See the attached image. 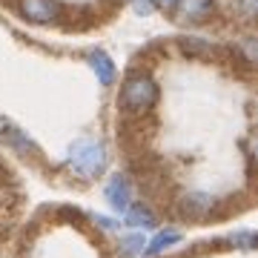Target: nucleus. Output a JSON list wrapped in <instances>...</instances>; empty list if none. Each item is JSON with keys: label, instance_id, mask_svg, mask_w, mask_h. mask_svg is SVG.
I'll return each instance as SVG.
<instances>
[{"label": "nucleus", "instance_id": "nucleus-15", "mask_svg": "<svg viewBox=\"0 0 258 258\" xmlns=\"http://www.w3.org/2000/svg\"><path fill=\"white\" fill-rule=\"evenodd\" d=\"M235 6H238V12L241 15H247V18H252V15H255V0H235Z\"/></svg>", "mask_w": 258, "mask_h": 258}, {"label": "nucleus", "instance_id": "nucleus-18", "mask_svg": "<svg viewBox=\"0 0 258 258\" xmlns=\"http://www.w3.org/2000/svg\"><path fill=\"white\" fill-rule=\"evenodd\" d=\"M152 3H155L158 9H164V12H172V9H175V3H178V0H152Z\"/></svg>", "mask_w": 258, "mask_h": 258}, {"label": "nucleus", "instance_id": "nucleus-3", "mask_svg": "<svg viewBox=\"0 0 258 258\" xmlns=\"http://www.w3.org/2000/svg\"><path fill=\"white\" fill-rule=\"evenodd\" d=\"M20 18L37 26H52L60 18V3L57 0H18Z\"/></svg>", "mask_w": 258, "mask_h": 258}, {"label": "nucleus", "instance_id": "nucleus-2", "mask_svg": "<svg viewBox=\"0 0 258 258\" xmlns=\"http://www.w3.org/2000/svg\"><path fill=\"white\" fill-rule=\"evenodd\" d=\"M158 101V83L152 75H129L120 86V109L129 115H144L155 106Z\"/></svg>", "mask_w": 258, "mask_h": 258}, {"label": "nucleus", "instance_id": "nucleus-10", "mask_svg": "<svg viewBox=\"0 0 258 258\" xmlns=\"http://www.w3.org/2000/svg\"><path fill=\"white\" fill-rule=\"evenodd\" d=\"M178 241H181V230H161L152 241H147L144 252H147V255H161L164 249L175 247Z\"/></svg>", "mask_w": 258, "mask_h": 258}, {"label": "nucleus", "instance_id": "nucleus-4", "mask_svg": "<svg viewBox=\"0 0 258 258\" xmlns=\"http://www.w3.org/2000/svg\"><path fill=\"white\" fill-rule=\"evenodd\" d=\"M103 195H106V201L115 212H123L132 204V184H129L126 175H112L103 186Z\"/></svg>", "mask_w": 258, "mask_h": 258}, {"label": "nucleus", "instance_id": "nucleus-16", "mask_svg": "<svg viewBox=\"0 0 258 258\" xmlns=\"http://www.w3.org/2000/svg\"><path fill=\"white\" fill-rule=\"evenodd\" d=\"M95 224H98L101 230H106V232L118 230V221H112V218H106V215H95Z\"/></svg>", "mask_w": 258, "mask_h": 258}, {"label": "nucleus", "instance_id": "nucleus-14", "mask_svg": "<svg viewBox=\"0 0 258 258\" xmlns=\"http://www.w3.org/2000/svg\"><path fill=\"white\" fill-rule=\"evenodd\" d=\"M252 241H255V238H252V232H249V230L238 232V235H232V244H241L244 249H252Z\"/></svg>", "mask_w": 258, "mask_h": 258}, {"label": "nucleus", "instance_id": "nucleus-12", "mask_svg": "<svg viewBox=\"0 0 258 258\" xmlns=\"http://www.w3.org/2000/svg\"><path fill=\"white\" fill-rule=\"evenodd\" d=\"M181 46L192 49V52H210V43L201 40V37H184V40H181Z\"/></svg>", "mask_w": 258, "mask_h": 258}, {"label": "nucleus", "instance_id": "nucleus-13", "mask_svg": "<svg viewBox=\"0 0 258 258\" xmlns=\"http://www.w3.org/2000/svg\"><path fill=\"white\" fill-rule=\"evenodd\" d=\"M132 9H135V15H152L155 3L152 0H132Z\"/></svg>", "mask_w": 258, "mask_h": 258}, {"label": "nucleus", "instance_id": "nucleus-6", "mask_svg": "<svg viewBox=\"0 0 258 258\" xmlns=\"http://www.w3.org/2000/svg\"><path fill=\"white\" fill-rule=\"evenodd\" d=\"M0 141H3L6 147H12L15 152H23V155L37 152V147L32 144V138H29L23 129L15 126V123H9L6 118H0Z\"/></svg>", "mask_w": 258, "mask_h": 258}, {"label": "nucleus", "instance_id": "nucleus-8", "mask_svg": "<svg viewBox=\"0 0 258 258\" xmlns=\"http://www.w3.org/2000/svg\"><path fill=\"white\" fill-rule=\"evenodd\" d=\"M215 207V198L207 192H186L181 198V212L186 218H207Z\"/></svg>", "mask_w": 258, "mask_h": 258}, {"label": "nucleus", "instance_id": "nucleus-9", "mask_svg": "<svg viewBox=\"0 0 258 258\" xmlns=\"http://www.w3.org/2000/svg\"><path fill=\"white\" fill-rule=\"evenodd\" d=\"M123 218H126L129 227H144V230L155 227V215H152V210L144 207V204H129L126 210H123Z\"/></svg>", "mask_w": 258, "mask_h": 258}, {"label": "nucleus", "instance_id": "nucleus-7", "mask_svg": "<svg viewBox=\"0 0 258 258\" xmlns=\"http://www.w3.org/2000/svg\"><path fill=\"white\" fill-rule=\"evenodd\" d=\"M86 63L92 66V72H95V78H98L101 86H112V83H115L118 69H115V60H112L103 49H92V52L86 55Z\"/></svg>", "mask_w": 258, "mask_h": 258}, {"label": "nucleus", "instance_id": "nucleus-5", "mask_svg": "<svg viewBox=\"0 0 258 258\" xmlns=\"http://www.w3.org/2000/svg\"><path fill=\"white\" fill-rule=\"evenodd\" d=\"M212 9H215V0H178L172 12L181 23H201L212 15Z\"/></svg>", "mask_w": 258, "mask_h": 258}, {"label": "nucleus", "instance_id": "nucleus-11", "mask_svg": "<svg viewBox=\"0 0 258 258\" xmlns=\"http://www.w3.org/2000/svg\"><path fill=\"white\" fill-rule=\"evenodd\" d=\"M120 252L126 258H135V255H144V247H147V238H144V232H129L120 238Z\"/></svg>", "mask_w": 258, "mask_h": 258}, {"label": "nucleus", "instance_id": "nucleus-17", "mask_svg": "<svg viewBox=\"0 0 258 258\" xmlns=\"http://www.w3.org/2000/svg\"><path fill=\"white\" fill-rule=\"evenodd\" d=\"M241 46H244V55H247V60L252 63V57H255V40H252V37H247Z\"/></svg>", "mask_w": 258, "mask_h": 258}, {"label": "nucleus", "instance_id": "nucleus-1", "mask_svg": "<svg viewBox=\"0 0 258 258\" xmlns=\"http://www.w3.org/2000/svg\"><path fill=\"white\" fill-rule=\"evenodd\" d=\"M106 161H109L106 144L98 138H78L66 155V166L83 181H92V178L101 175L106 169Z\"/></svg>", "mask_w": 258, "mask_h": 258}]
</instances>
